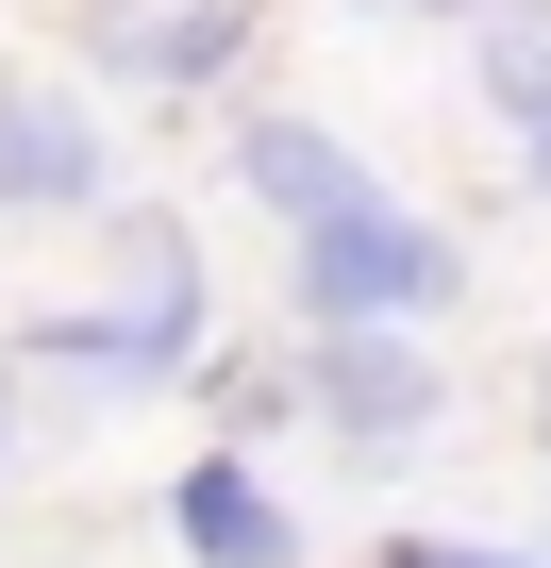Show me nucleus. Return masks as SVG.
I'll list each match as a JSON object with an SVG mask.
<instances>
[{
  "instance_id": "20e7f679",
  "label": "nucleus",
  "mask_w": 551,
  "mask_h": 568,
  "mask_svg": "<svg viewBox=\"0 0 551 568\" xmlns=\"http://www.w3.org/2000/svg\"><path fill=\"white\" fill-rule=\"evenodd\" d=\"M101 201V118L68 84H0V217H84Z\"/></svg>"
},
{
  "instance_id": "f03ea898",
  "label": "nucleus",
  "mask_w": 551,
  "mask_h": 568,
  "mask_svg": "<svg viewBox=\"0 0 551 568\" xmlns=\"http://www.w3.org/2000/svg\"><path fill=\"white\" fill-rule=\"evenodd\" d=\"M435 302H451V234H435L418 201L368 184L351 217L302 234V318H318V335H418Z\"/></svg>"
},
{
  "instance_id": "9b49d317",
  "label": "nucleus",
  "mask_w": 551,
  "mask_h": 568,
  "mask_svg": "<svg viewBox=\"0 0 551 568\" xmlns=\"http://www.w3.org/2000/svg\"><path fill=\"white\" fill-rule=\"evenodd\" d=\"M534 435H551V352H534Z\"/></svg>"
},
{
  "instance_id": "7ed1b4c3",
  "label": "nucleus",
  "mask_w": 551,
  "mask_h": 568,
  "mask_svg": "<svg viewBox=\"0 0 551 568\" xmlns=\"http://www.w3.org/2000/svg\"><path fill=\"white\" fill-rule=\"evenodd\" d=\"M318 418H335V452H418L435 435V352L418 335H318Z\"/></svg>"
},
{
  "instance_id": "0eeeda50",
  "label": "nucleus",
  "mask_w": 551,
  "mask_h": 568,
  "mask_svg": "<svg viewBox=\"0 0 551 568\" xmlns=\"http://www.w3.org/2000/svg\"><path fill=\"white\" fill-rule=\"evenodd\" d=\"M167 518H184V551L201 568H302V535H285V501H267L234 452H201L184 485H167Z\"/></svg>"
},
{
  "instance_id": "1a4fd4ad",
  "label": "nucleus",
  "mask_w": 551,
  "mask_h": 568,
  "mask_svg": "<svg viewBox=\"0 0 551 568\" xmlns=\"http://www.w3.org/2000/svg\"><path fill=\"white\" fill-rule=\"evenodd\" d=\"M368 568H518V551H468V535H385Z\"/></svg>"
},
{
  "instance_id": "9d476101",
  "label": "nucleus",
  "mask_w": 551,
  "mask_h": 568,
  "mask_svg": "<svg viewBox=\"0 0 551 568\" xmlns=\"http://www.w3.org/2000/svg\"><path fill=\"white\" fill-rule=\"evenodd\" d=\"M0 452H18V368H0Z\"/></svg>"
},
{
  "instance_id": "39448f33",
  "label": "nucleus",
  "mask_w": 551,
  "mask_h": 568,
  "mask_svg": "<svg viewBox=\"0 0 551 568\" xmlns=\"http://www.w3.org/2000/svg\"><path fill=\"white\" fill-rule=\"evenodd\" d=\"M234 34H251V0H101V18H84L101 84H217Z\"/></svg>"
},
{
  "instance_id": "6e6552de",
  "label": "nucleus",
  "mask_w": 551,
  "mask_h": 568,
  "mask_svg": "<svg viewBox=\"0 0 551 568\" xmlns=\"http://www.w3.org/2000/svg\"><path fill=\"white\" fill-rule=\"evenodd\" d=\"M484 101L518 134H551V0H501V18H484Z\"/></svg>"
},
{
  "instance_id": "f257e3e1",
  "label": "nucleus",
  "mask_w": 551,
  "mask_h": 568,
  "mask_svg": "<svg viewBox=\"0 0 551 568\" xmlns=\"http://www.w3.org/2000/svg\"><path fill=\"white\" fill-rule=\"evenodd\" d=\"M51 352L101 368V385H167V368L201 352V234L134 201V217H118V267H101V302H68Z\"/></svg>"
},
{
  "instance_id": "f8f14e48",
  "label": "nucleus",
  "mask_w": 551,
  "mask_h": 568,
  "mask_svg": "<svg viewBox=\"0 0 551 568\" xmlns=\"http://www.w3.org/2000/svg\"><path fill=\"white\" fill-rule=\"evenodd\" d=\"M534 184H551V134H534Z\"/></svg>"
},
{
  "instance_id": "423d86ee",
  "label": "nucleus",
  "mask_w": 551,
  "mask_h": 568,
  "mask_svg": "<svg viewBox=\"0 0 551 568\" xmlns=\"http://www.w3.org/2000/svg\"><path fill=\"white\" fill-rule=\"evenodd\" d=\"M234 184H251V201H267V217H302V234H318V217H351V201H368V168H351V151H335V134H318V118H251V134H234Z\"/></svg>"
}]
</instances>
